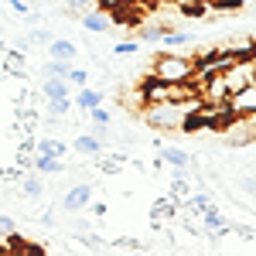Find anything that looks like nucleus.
<instances>
[{
    "mask_svg": "<svg viewBox=\"0 0 256 256\" xmlns=\"http://www.w3.org/2000/svg\"><path fill=\"white\" fill-rule=\"evenodd\" d=\"M144 123L154 130H184L188 120L202 110V99H181V102H144Z\"/></svg>",
    "mask_w": 256,
    "mask_h": 256,
    "instance_id": "nucleus-1",
    "label": "nucleus"
},
{
    "mask_svg": "<svg viewBox=\"0 0 256 256\" xmlns=\"http://www.w3.org/2000/svg\"><path fill=\"white\" fill-rule=\"evenodd\" d=\"M192 76H195V58H192V55H158L154 65H150V76H147V79L188 82V86H192Z\"/></svg>",
    "mask_w": 256,
    "mask_h": 256,
    "instance_id": "nucleus-2",
    "label": "nucleus"
},
{
    "mask_svg": "<svg viewBox=\"0 0 256 256\" xmlns=\"http://www.w3.org/2000/svg\"><path fill=\"white\" fill-rule=\"evenodd\" d=\"M192 96H198V92L188 82H158V79L140 82V99L144 102H181V99H192Z\"/></svg>",
    "mask_w": 256,
    "mask_h": 256,
    "instance_id": "nucleus-3",
    "label": "nucleus"
},
{
    "mask_svg": "<svg viewBox=\"0 0 256 256\" xmlns=\"http://www.w3.org/2000/svg\"><path fill=\"white\" fill-rule=\"evenodd\" d=\"M222 82H226V89H229V96H236L242 92L246 86H253L256 82V68L250 58H236L229 68H222Z\"/></svg>",
    "mask_w": 256,
    "mask_h": 256,
    "instance_id": "nucleus-4",
    "label": "nucleus"
},
{
    "mask_svg": "<svg viewBox=\"0 0 256 256\" xmlns=\"http://www.w3.org/2000/svg\"><path fill=\"white\" fill-rule=\"evenodd\" d=\"M226 110H229V116H253L256 113V82L246 86V89L236 92V96H229Z\"/></svg>",
    "mask_w": 256,
    "mask_h": 256,
    "instance_id": "nucleus-5",
    "label": "nucleus"
},
{
    "mask_svg": "<svg viewBox=\"0 0 256 256\" xmlns=\"http://www.w3.org/2000/svg\"><path fill=\"white\" fill-rule=\"evenodd\" d=\"M92 195H96V192H92V184H86V181H82V184L68 188V192L62 195V208H65V212H82V208H89V205H92Z\"/></svg>",
    "mask_w": 256,
    "mask_h": 256,
    "instance_id": "nucleus-6",
    "label": "nucleus"
},
{
    "mask_svg": "<svg viewBox=\"0 0 256 256\" xmlns=\"http://www.w3.org/2000/svg\"><path fill=\"white\" fill-rule=\"evenodd\" d=\"M79 20H82V31H86V34H102V31L113 28V20H110L106 10H89V14H82Z\"/></svg>",
    "mask_w": 256,
    "mask_h": 256,
    "instance_id": "nucleus-7",
    "label": "nucleus"
},
{
    "mask_svg": "<svg viewBox=\"0 0 256 256\" xmlns=\"http://www.w3.org/2000/svg\"><path fill=\"white\" fill-rule=\"evenodd\" d=\"M76 55H79V48H76V41H68V38H52V41H48V58L72 62Z\"/></svg>",
    "mask_w": 256,
    "mask_h": 256,
    "instance_id": "nucleus-8",
    "label": "nucleus"
},
{
    "mask_svg": "<svg viewBox=\"0 0 256 256\" xmlns=\"http://www.w3.org/2000/svg\"><path fill=\"white\" fill-rule=\"evenodd\" d=\"M150 218H154V226H171L178 218V205H174V198H160L158 205L150 208Z\"/></svg>",
    "mask_w": 256,
    "mask_h": 256,
    "instance_id": "nucleus-9",
    "label": "nucleus"
},
{
    "mask_svg": "<svg viewBox=\"0 0 256 256\" xmlns=\"http://www.w3.org/2000/svg\"><path fill=\"white\" fill-rule=\"evenodd\" d=\"M31 168L38 174H62L65 171V158H48V154H34L31 158Z\"/></svg>",
    "mask_w": 256,
    "mask_h": 256,
    "instance_id": "nucleus-10",
    "label": "nucleus"
},
{
    "mask_svg": "<svg viewBox=\"0 0 256 256\" xmlns=\"http://www.w3.org/2000/svg\"><path fill=\"white\" fill-rule=\"evenodd\" d=\"M202 226H205V232H208V236H226V216L218 212L216 205L202 212Z\"/></svg>",
    "mask_w": 256,
    "mask_h": 256,
    "instance_id": "nucleus-11",
    "label": "nucleus"
},
{
    "mask_svg": "<svg viewBox=\"0 0 256 256\" xmlns=\"http://www.w3.org/2000/svg\"><path fill=\"white\" fill-rule=\"evenodd\" d=\"M160 160H164V164H171L174 171L192 168V154H188V150H181V147H164V150H160Z\"/></svg>",
    "mask_w": 256,
    "mask_h": 256,
    "instance_id": "nucleus-12",
    "label": "nucleus"
},
{
    "mask_svg": "<svg viewBox=\"0 0 256 256\" xmlns=\"http://www.w3.org/2000/svg\"><path fill=\"white\" fill-rule=\"evenodd\" d=\"M184 171H188V168L174 171V178H171V198H174V202H188V198H192V184H188Z\"/></svg>",
    "mask_w": 256,
    "mask_h": 256,
    "instance_id": "nucleus-13",
    "label": "nucleus"
},
{
    "mask_svg": "<svg viewBox=\"0 0 256 256\" xmlns=\"http://www.w3.org/2000/svg\"><path fill=\"white\" fill-rule=\"evenodd\" d=\"M72 147H76V150H79V154H89V158H96L99 150H102V140H99L96 134H79V137H76V144H72Z\"/></svg>",
    "mask_w": 256,
    "mask_h": 256,
    "instance_id": "nucleus-14",
    "label": "nucleus"
},
{
    "mask_svg": "<svg viewBox=\"0 0 256 256\" xmlns=\"http://www.w3.org/2000/svg\"><path fill=\"white\" fill-rule=\"evenodd\" d=\"M41 92H44V99H68V79H44Z\"/></svg>",
    "mask_w": 256,
    "mask_h": 256,
    "instance_id": "nucleus-15",
    "label": "nucleus"
},
{
    "mask_svg": "<svg viewBox=\"0 0 256 256\" xmlns=\"http://www.w3.org/2000/svg\"><path fill=\"white\" fill-rule=\"evenodd\" d=\"M65 140H58V137H44V140H38V147H34V154H48V158H65Z\"/></svg>",
    "mask_w": 256,
    "mask_h": 256,
    "instance_id": "nucleus-16",
    "label": "nucleus"
},
{
    "mask_svg": "<svg viewBox=\"0 0 256 256\" xmlns=\"http://www.w3.org/2000/svg\"><path fill=\"white\" fill-rule=\"evenodd\" d=\"M164 31H171V28L160 24V20H147V24H140L137 41H140V44H144V41H160V38H164Z\"/></svg>",
    "mask_w": 256,
    "mask_h": 256,
    "instance_id": "nucleus-17",
    "label": "nucleus"
},
{
    "mask_svg": "<svg viewBox=\"0 0 256 256\" xmlns=\"http://www.w3.org/2000/svg\"><path fill=\"white\" fill-rule=\"evenodd\" d=\"M44 79H68L72 76V62H58V58H48L44 62Z\"/></svg>",
    "mask_w": 256,
    "mask_h": 256,
    "instance_id": "nucleus-18",
    "label": "nucleus"
},
{
    "mask_svg": "<svg viewBox=\"0 0 256 256\" xmlns=\"http://www.w3.org/2000/svg\"><path fill=\"white\" fill-rule=\"evenodd\" d=\"M99 102H102V92H99V89H89V86H82L79 96H76V106L86 110V113H89L92 106H99Z\"/></svg>",
    "mask_w": 256,
    "mask_h": 256,
    "instance_id": "nucleus-19",
    "label": "nucleus"
},
{
    "mask_svg": "<svg viewBox=\"0 0 256 256\" xmlns=\"http://www.w3.org/2000/svg\"><path fill=\"white\" fill-rule=\"evenodd\" d=\"M41 192H44V184H41L38 174H28L24 181H20V195L24 198H41Z\"/></svg>",
    "mask_w": 256,
    "mask_h": 256,
    "instance_id": "nucleus-20",
    "label": "nucleus"
},
{
    "mask_svg": "<svg viewBox=\"0 0 256 256\" xmlns=\"http://www.w3.org/2000/svg\"><path fill=\"white\" fill-rule=\"evenodd\" d=\"M164 44H168V48H181V44H192V41H195V34H188V31H164Z\"/></svg>",
    "mask_w": 256,
    "mask_h": 256,
    "instance_id": "nucleus-21",
    "label": "nucleus"
},
{
    "mask_svg": "<svg viewBox=\"0 0 256 256\" xmlns=\"http://www.w3.org/2000/svg\"><path fill=\"white\" fill-rule=\"evenodd\" d=\"M68 110H72V99H48V116L52 120L68 116Z\"/></svg>",
    "mask_w": 256,
    "mask_h": 256,
    "instance_id": "nucleus-22",
    "label": "nucleus"
},
{
    "mask_svg": "<svg viewBox=\"0 0 256 256\" xmlns=\"http://www.w3.org/2000/svg\"><path fill=\"white\" fill-rule=\"evenodd\" d=\"M68 14H76V18H82V14H89V10H96V0H68V7H65Z\"/></svg>",
    "mask_w": 256,
    "mask_h": 256,
    "instance_id": "nucleus-23",
    "label": "nucleus"
},
{
    "mask_svg": "<svg viewBox=\"0 0 256 256\" xmlns=\"http://www.w3.org/2000/svg\"><path fill=\"white\" fill-rule=\"evenodd\" d=\"M89 120H92L96 126H110V120H113V113H110V110H106V106L99 102V106H92V110H89Z\"/></svg>",
    "mask_w": 256,
    "mask_h": 256,
    "instance_id": "nucleus-24",
    "label": "nucleus"
},
{
    "mask_svg": "<svg viewBox=\"0 0 256 256\" xmlns=\"http://www.w3.org/2000/svg\"><path fill=\"white\" fill-rule=\"evenodd\" d=\"M52 38H55V34H52L48 28H31V31H28V41H31V44H44V48H48Z\"/></svg>",
    "mask_w": 256,
    "mask_h": 256,
    "instance_id": "nucleus-25",
    "label": "nucleus"
},
{
    "mask_svg": "<svg viewBox=\"0 0 256 256\" xmlns=\"http://www.w3.org/2000/svg\"><path fill=\"white\" fill-rule=\"evenodd\" d=\"M76 236H79L89 250H102V239H99L96 232H89V229H82V226H79V229H76Z\"/></svg>",
    "mask_w": 256,
    "mask_h": 256,
    "instance_id": "nucleus-26",
    "label": "nucleus"
},
{
    "mask_svg": "<svg viewBox=\"0 0 256 256\" xmlns=\"http://www.w3.org/2000/svg\"><path fill=\"white\" fill-rule=\"evenodd\" d=\"M137 48H140V41H120L116 48H113V55H116V58H126V55H134Z\"/></svg>",
    "mask_w": 256,
    "mask_h": 256,
    "instance_id": "nucleus-27",
    "label": "nucleus"
},
{
    "mask_svg": "<svg viewBox=\"0 0 256 256\" xmlns=\"http://www.w3.org/2000/svg\"><path fill=\"white\" fill-rule=\"evenodd\" d=\"M68 86H89V72H82V68H72V76H68Z\"/></svg>",
    "mask_w": 256,
    "mask_h": 256,
    "instance_id": "nucleus-28",
    "label": "nucleus"
},
{
    "mask_svg": "<svg viewBox=\"0 0 256 256\" xmlns=\"http://www.w3.org/2000/svg\"><path fill=\"white\" fill-rule=\"evenodd\" d=\"M10 7H14L18 14H31V4H28V0H10Z\"/></svg>",
    "mask_w": 256,
    "mask_h": 256,
    "instance_id": "nucleus-29",
    "label": "nucleus"
},
{
    "mask_svg": "<svg viewBox=\"0 0 256 256\" xmlns=\"http://www.w3.org/2000/svg\"><path fill=\"white\" fill-rule=\"evenodd\" d=\"M239 184H242V188H246V192H253V195H256V178H242V181H239Z\"/></svg>",
    "mask_w": 256,
    "mask_h": 256,
    "instance_id": "nucleus-30",
    "label": "nucleus"
},
{
    "mask_svg": "<svg viewBox=\"0 0 256 256\" xmlns=\"http://www.w3.org/2000/svg\"><path fill=\"white\" fill-rule=\"evenodd\" d=\"M0 41H4V31H0Z\"/></svg>",
    "mask_w": 256,
    "mask_h": 256,
    "instance_id": "nucleus-31",
    "label": "nucleus"
},
{
    "mask_svg": "<svg viewBox=\"0 0 256 256\" xmlns=\"http://www.w3.org/2000/svg\"><path fill=\"white\" fill-rule=\"evenodd\" d=\"M58 256H68V253H58Z\"/></svg>",
    "mask_w": 256,
    "mask_h": 256,
    "instance_id": "nucleus-32",
    "label": "nucleus"
}]
</instances>
